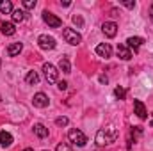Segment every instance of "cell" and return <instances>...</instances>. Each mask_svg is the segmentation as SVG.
<instances>
[{"mask_svg":"<svg viewBox=\"0 0 153 151\" xmlns=\"http://www.w3.org/2000/svg\"><path fill=\"white\" fill-rule=\"evenodd\" d=\"M117 135H119V132L116 130L114 126H109V128H102V130H98L94 141H96V144L102 148V146H109V144L116 142Z\"/></svg>","mask_w":153,"mask_h":151,"instance_id":"cell-1","label":"cell"},{"mask_svg":"<svg viewBox=\"0 0 153 151\" xmlns=\"http://www.w3.org/2000/svg\"><path fill=\"white\" fill-rule=\"evenodd\" d=\"M62 38L66 43H70V44H73V46H78L80 43H82V36L76 32L75 29H70V27H66L64 30H62Z\"/></svg>","mask_w":153,"mask_h":151,"instance_id":"cell-2","label":"cell"},{"mask_svg":"<svg viewBox=\"0 0 153 151\" xmlns=\"http://www.w3.org/2000/svg\"><path fill=\"white\" fill-rule=\"evenodd\" d=\"M68 139H70V142H71V144H75V146H78V148L85 146V142H87V137H85V135H84L80 130H76V128L70 130V133H68Z\"/></svg>","mask_w":153,"mask_h":151,"instance_id":"cell-3","label":"cell"},{"mask_svg":"<svg viewBox=\"0 0 153 151\" xmlns=\"http://www.w3.org/2000/svg\"><path fill=\"white\" fill-rule=\"evenodd\" d=\"M38 44L41 50H53L57 43H55V38H52L48 34H41L38 38Z\"/></svg>","mask_w":153,"mask_h":151,"instance_id":"cell-4","label":"cell"},{"mask_svg":"<svg viewBox=\"0 0 153 151\" xmlns=\"http://www.w3.org/2000/svg\"><path fill=\"white\" fill-rule=\"evenodd\" d=\"M43 71H45V78H46L50 84H55V82H57V75H59V71H57V68H55L53 64H50V62L43 64Z\"/></svg>","mask_w":153,"mask_h":151,"instance_id":"cell-5","label":"cell"},{"mask_svg":"<svg viewBox=\"0 0 153 151\" xmlns=\"http://www.w3.org/2000/svg\"><path fill=\"white\" fill-rule=\"evenodd\" d=\"M43 21H45L48 27H52V29H57V27L62 25V21H61L53 13H50V11H43Z\"/></svg>","mask_w":153,"mask_h":151,"instance_id":"cell-6","label":"cell"},{"mask_svg":"<svg viewBox=\"0 0 153 151\" xmlns=\"http://www.w3.org/2000/svg\"><path fill=\"white\" fill-rule=\"evenodd\" d=\"M48 103H50V100H48V96H46L45 93H38V94H34V98H32V105L38 107V109L48 107Z\"/></svg>","mask_w":153,"mask_h":151,"instance_id":"cell-7","label":"cell"},{"mask_svg":"<svg viewBox=\"0 0 153 151\" xmlns=\"http://www.w3.org/2000/svg\"><path fill=\"white\" fill-rule=\"evenodd\" d=\"M0 32L4 36H14L16 29H14V23L7 21V20H0Z\"/></svg>","mask_w":153,"mask_h":151,"instance_id":"cell-8","label":"cell"},{"mask_svg":"<svg viewBox=\"0 0 153 151\" xmlns=\"http://www.w3.org/2000/svg\"><path fill=\"white\" fill-rule=\"evenodd\" d=\"M102 32H103L107 38H114L116 34H117V25H116L114 21H105V23L102 25Z\"/></svg>","mask_w":153,"mask_h":151,"instance_id":"cell-9","label":"cell"},{"mask_svg":"<svg viewBox=\"0 0 153 151\" xmlns=\"http://www.w3.org/2000/svg\"><path fill=\"white\" fill-rule=\"evenodd\" d=\"M96 53H98L100 57H103V59H109V57L112 55V48H111L109 43H100V44L96 46Z\"/></svg>","mask_w":153,"mask_h":151,"instance_id":"cell-10","label":"cell"},{"mask_svg":"<svg viewBox=\"0 0 153 151\" xmlns=\"http://www.w3.org/2000/svg\"><path fill=\"white\" fill-rule=\"evenodd\" d=\"M117 57L123 59V61H130L132 59V50L126 46V44H117Z\"/></svg>","mask_w":153,"mask_h":151,"instance_id":"cell-11","label":"cell"},{"mask_svg":"<svg viewBox=\"0 0 153 151\" xmlns=\"http://www.w3.org/2000/svg\"><path fill=\"white\" fill-rule=\"evenodd\" d=\"M134 109H135V114L139 119H146L148 117V112H146V107L141 100H134Z\"/></svg>","mask_w":153,"mask_h":151,"instance_id":"cell-12","label":"cell"},{"mask_svg":"<svg viewBox=\"0 0 153 151\" xmlns=\"http://www.w3.org/2000/svg\"><path fill=\"white\" fill-rule=\"evenodd\" d=\"M143 43H144V39L137 38V36H132V38L126 39V46H128L130 50H134V52H137V50L143 46Z\"/></svg>","mask_w":153,"mask_h":151,"instance_id":"cell-13","label":"cell"},{"mask_svg":"<svg viewBox=\"0 0 153 151\" xmlns=\"http://www.w3.org/2000/svg\"><path fill=\"white\" fill-rule=\"evenodd\" d=\"M11 144H13V135H11L9 132L2 130V132H0V146L7 148V146H11Z\"/></svg>","mask_w":153,"mask_h":151,"instance_id":"cell-14","label":"cell"},{"mask_svg":"<svg viewBox=\"0 0 153 151\" xmlns=\"http://www.w3.org/2000/svg\"><path fill=\"white\" fill-rule=\"evenodd\" d=\"M22 50H23V44H22V43H13V44H9V48H7V55H9V57H16Z\"/></svg>","mask_w":153,"mask_h":151,"instance_id":"cell-15","label":"cell"},{"mask_svg":"<svg viewBox=\"0 0 153 151\" xmlns=\"http://www.w3.org/2000/svg\"><path fill=\"white\" fill-rule=\"evenodd\" d=\"M34 133L38 135L39 139H45V137H48V128L45 124L38 123V124H34Z\"/></svg>","mask_w":153,"mask_h":151,"instance_id":"cell-16","label":"cell"},{"mask_svg":"<svg viewBox=\"0 0 153 151\" xmlns=\"http://www.w3.org/2000/svg\"><path fill=\"white\" fill-rule=\"evenodd\" d=\"M59 70L62 71V73H71V64H70V61L66 59V57H62L61 61H59Z\"/></svg>","mask_w":153,"mask_h":151,"instance_id":"cell-17","label":"cell"},{"mask_svg":"<svg viewBox=\"0 0 153 151\" xmlns=\"http://www.w3.org/2000/svg\"><path fill=\"white\" fill-rule=\"evenodd\" d=\"M0 13H2V14L13 13V4H11L9 0H2V2H0Z\"/></svg>","mask_w":153,"mask_h":151,"instance_id":"cell-18","label":"cell"},{"mask_svg":"<svg viewBox=\"0 0 153 151\" xmlns=\"http://www.w3.org/2000/svg\"><path fill=\"white\" fill-rule=\"evenodd\" d=\"M25 82H27V84H30V85H34V84H38V82H39V75L36 73V71H29L27 76H25Z\"/></svg>","mask_w":153,"mask_h":151,"instance_id":"cell-19","label":"cell"},{"mask_svg":"<svg viewBox=\"0 0 153 151\" xmlns=\"http://www.w3.org/2000/svg\"><path fill=\"white\" fill-rule=\"evenodd\" d=\"M23 20H25V13H23L22 9H14V11H13V21L22 23Z\"/></svg>","mask_w":153,"mask_h":151,"instance_id":"cell-20","label":"cell"},{"mask_svg":"<svg viewBox=\"0 0 153 151\" xmlns=\"http://www.w3.org/2000/svg\"><path fill=\"white\" fill-rule=\"evenodd\" d=\"M114 96L117 100H125V96H126V89L125 87H116L114 89Z\"/></svg>","mask_w":153,"mask_h":151,"instance_id":"cell-21","label":"cell"},{"mask_svg":"<svg viewBox=\"0 0 153 151\" xmlns=\"http://www.w3.org/2000/svg\"><path fill=\"white\" fill-rule=\"evenodd\" d=\"M55 151H73V148L70 144H66V142H61V144H57Z\"/></svg>","mask_w":153,"mask_h":151,"instance_id":"cell-22","label":"cell"},{"mask_svg":"<svg viewBox=\"0 0 153 151\" xmlns=\"http://www.w3.org/2000/svg\"><path fill=\"white\" fill-rule=\"evenodd\" d=\"M68 123H70V121H68V117H64V115H62V117H57V119H55V124H57V126H66Z\"/></svg>","mask_w":153,"mask_h":151,"instance_id":"cell-23","label":"cell"},{"mask_svg":"<svg viewBox=\"0 0 153 151\" xmlns=\"http://www.w3.org/2000/svg\"><path fill=\"white\" fill-rule=\"evenodd\" d=\"M23 7L25 9H34L36 7V0H23Z\"/></svg>","mask_w":153,"mask_h":151,"instance_id":"cell-24","label":"cell"},{"mask_svg":"<svg viewBox=\"0 0 153 151\" xmlns=\"http://www.w3.org/2000/svg\"><path fill=\"white\" fill-rule=\"evenodd\" d=\"M121 4H123L125 7H128V9H134V7H135V2H132V0H123Z\"/></svg>","mask_w":153,"mask_h":151,"instance_id":"cell-25","label":"cell"},{"mask_svg":"<svg viewBox=\"0 0 153 151\" xmlns=\"http://www.w3.org/2000/svg\"><path fill=\"white\" fill-rule=\"evenodd\" d=\"M57 87H59L61 91H66V89H68V84H66V82H59V84H57Z\"/></svg>","mask_w":153,"mask_h":151,"instance_id":"cell-26","label":"cell"},{"mask_svg":"<svg viewBox=\"0 0 153 151\" xmlns=\"http://www.w3.org/2000/svg\"><path fill=\"white\" fill-rule=\"evenodd\" d=\"M73 21H75V23H78V25H82V23H84V20H82L78 14H76V16H73Z\"/></svg>","mask_w":153,"mask_h":151,"instance_id":"cell-27","label":"cell"},{"mask_svg":"<svg viewBox=\"0 0 153 151\" xmlns=\"http://www.w3.org/2000/svg\"><path fill=\"white\" fill-rule=\"evenodd\" d=\"M100 82H102V84H107V76L102 75V76H100Z\"/></svg>","mask_w":153,"mask_h":151,"instance_id":"cell-28","label":"cell"},{"mask_svg":"<svg viewBox=\"0 0 153 151\" xmlns=\"http://www.w3.org/2000/svg\"><path fill=\"white\" fill-rule=\"evenodd\" d=\"M70 4H71V2H70V0H66V2H61V5H64V7H68V5H70Z\"/></svg>","mask_w":153,"mask_h":151,"instance_id":"cell-29","label":"cell"},{"mask_svg":"<svg viewBox=\"0 0 153 151\" xmlns=\"http://www.w3.org/2000/svg\"><path fill=\"white\" fill-rule=\"evenodd\" d=\"M150 18H152V21H153V4H152V7H150Z\"/></svg>","mask_w":153,"mask_h":151,"instance_id":"cell-30","label":"cell"},{"mask_svg":"<svg viewBox=\"0 0 153 151\" xmlns=\"http://www.w3.org/2000/svg\"><path fill=\"white\" fill-rule=\"evenodd\" d=\"M150 126H153V112H152V117H150Z\"/></svg>","mask_w":153,"mask_h":151,"instance_id":"cell-31","label":"cell"},{"mask_svg":"<svg viewBox=\"0 0 153 151\" xmlns=\"http://www.w3.org/2000/svg\"><path fill=\"white\" fill-rule=\"evenodd\" d=\"M23 151H34V150H32V148H25Z\"/></svg>","mask_w":153,"mask_h":151,"instance_id":"cell-32","label":"cell"},{"mask_svg":"<svg viewBox=\"0 0 153 151\" xmlns=\"http://www.w3.org/2000/svg\"><path fill=\"white\" fill-rule=\"evenodd\" d=\"M0 66H2V61H0Z\"/></svg>","mask_w":153,"mask_h":151,"instance_id":"cell-33","label":"cell"},{"mask_svg":"<svg viewBox=\"0 0 153 151\" xmlns=\"http://www.w3.org/2000/svg\"><path fill=\"white\" fill-rule=\"evenodd\" d=\"M45 151H46V150H45Z\"/></svg>","mask_w":153,"mask_h":151,"instance_id":"cell-34","label":"cell"}]
</instances>
